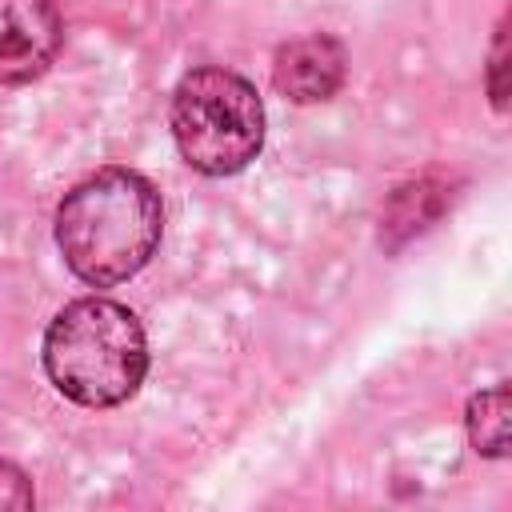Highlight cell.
Masks as SVG:
<instances>
[{"instance_id":"52a82bcc","label":"cell","mask_w":512,"mask_h":512,"mask_svg":"<svg viewBox=\"0 0 512 512\" xmlns=\"http://www.w3.org/2000/svg\"><path fill=\"white\" fill-rule=\"evenodd\" d=\"M468 440L480 456L500 460L508 452V384H492L468 400Z\"/></svg>"},{"instance_id":"7a4b0ae2","label":"cell","mask_w":512,"mask_h":512,"mask_svg":"<svg viewBox=\"0 0 512 512\" xmlns=\"http://www.w3.org/2000/svg\"><path fill=\"white\" fill-rule=\"evenodd\" d=\"M44 372L84 408L124 404L148 372V344L136 312L104 296L72 300L44 332Z\"/></svg>"},{"instance_id":"3957f363","label":"cell","mask_w":512,"mask_h":512,"mask_svg":"<svg viewBox=\"0 0 512 512\" xmlns=\"http://www.w3.org/2000/svg\"><path fill=\"white\" fill-rule=\"evenodd\" d=\"M172 136L196 172L232 176L264 148V104L244 76L196 68L172 92Z\"/></svg>"},{"instance_id":"ba28073f","label":"cell","mask_w":512,"mask_h":512,"mask_svg":"<svg viewBox=\"0 0 512 512\" xmlns=\"http://www.w3.org/2000/svg\"><path fill=\"white\" fill-rule=\"evenodd\" d=\"M488 96H492V108L504 112V104H508V16L496 24V36H492V52H488Z\"/></svg>"},{"instance_id":"8992f818","label":"cell","mask_w":512,"mask_h":512,"mask_svg":"<svg viewBox=\"0 0 512 512\" xmlns=\"http://www.w3.org/2000/svg\"><path fill=\"white\" fill-rule=\"evenodd\" d=\"M448 204H452V184L444 176L424 172L416 180H404L400 188H392V196L380 212V244L388 252H396L400 244H408L412 236L432 228Z\"/></svg>"},{"instance_id":"9c48e42d","label":"cell","mask_w":512,"mask_h":512,"mask_svg":"<svg viewBox=\"0 0 512 512\" xmlns=\"http://www.w3.org/2000/svg\"><path fill=\"white\" fill-rule=\"evenodd\" d=\"M32 504H36V496H32V484H28V476H24L16 464L0 460V508L24 512V508H32Z\"/></svg>"},{"instance_id":"277c9868","label":"cell","mask_w":512,"mask_h":512,"mask_svg":"<svg viewBox=\"0 0 512 512\" xmlns=\"http://www.w3.org/2000/svg\"><path fill=\"white\" fill-rule=\"evenodd\" d=\"M56 0H0V84L36 80L60 52Z\"/></svg>"},{"instance_id":"6da1fadb","label":"cell","mask_w":512,"mask_h":512,"mask_svg":"<svg viewBox=\"0 0 512 512\" xmlns=\"http://www.w3.org/2000/svg\"><path fill=\"white\" fill-rule=\"evenodd\" d=\"M164 228L156 188L132 168H100L84 176L56 208V244L64 264L96 288L136 276Z\"/></svg>"},{"instance_id":"5b68a950","label":"cell","mask_w":512,"mask_h":512,"mask_svg":"<svg viewBox=\"0 0 512 512\" xmlns=\"http://www.w3.org/2000/svg\"><path fill=\"white\" fill-rule=\"evenodd\" d=\"M344 72H348L344 44L324 32L288 40L272 60V84L296 104H320L336 96L344 84Z\"/></svg>"}]
</instances>
